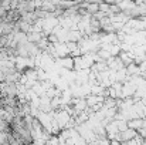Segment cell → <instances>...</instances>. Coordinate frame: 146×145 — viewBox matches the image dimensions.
Listing matches in <instances>:
<instances>
[{
    "label": "cell",
    "instance_id": "6da1fadb",
    "mask_svg": "<svg viewBox=\"0 0 146 145\" xmlns=\"http://www.w3.org/2000/svg\"><path fill=\"white\" fill-rule=\"evenodd\" d=\"M136 137H138V131L131 130V128H126V130H125V131H122V132H121V135H119V138L122 140L121 142L131 141V140H133V138H136Z\"/></svg>",
    "mask_w": 146,
    "mask_h": 145
},
{
    "label": "cell",
    "instance_id": "7a4b0ae2",
    "mask_svg": "<svg viewBox=\"0 0 146 145\" xmlns=\"http://www.w3.org/2000/svg\"><path fill=\"white\" fill-rule=\"evenodd\" d=\"M85 10H87L88 14L92 16V14H95L98 10H99V4H98V3H90V1H88V6H87Z\"/></svg>",
    "mask_w": 146,
    "mask_h": 145
},
{
    "label": "cell",
    "instance_id": "3957f363",
    "mask_svg": "<svg viewBox=\"0 0 146 145\" xmlns=\"http://www.w3.org/2000/svg\"><path fill=\"white\" fill-rule=\"evenodd\" d=\"M74 64H75V60H72V58H70V57L62 58V65H65L67 68H72Z\"/></svg>",
    "mask_w": 146,
    "mask_h": 145
},
{
    "label": "cell",
    "instance_id": "277c9868",
    "mask_svg": "<svg viewBox=\"0 0 146 145\" xmlns=\"http://www.w3.org/2000/svg\"><path fill=\"white\" fill-rule=\"evenodd\" d=\"M99 10L108 14V11H109V4L105 3V1H101V3H99Z\"/></svg>",
    "mask_w": 146,
    "mask_h": 145
},
{
    "label": "cell",
    "instance_id": "5b68a950",
    "mask_svg": "<svg viewBox=\"0 0 146 145\" xmlns=\"http://www.w3.org/2000/svg\"><path fill=\"white\" fill-rule=\"evenodd\" d=\"M109 145H121L119 141H112V142H109Z\"/></svg>",
    "mask_w": 146,
    "mask_h": 145
}]
</instances>
